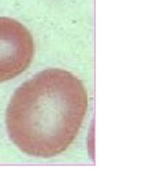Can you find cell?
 Returning a JSON list of instances; mask_svg holds the SVG:
<instances>
[{
  "mask_svg": "<svg viewBox=\"0 0 164 185\" xmlns=\"http://www.w3.org/2000/svg\"><path fill=\"white\" fill-rule=\"evenodd\" d=\"M87 111L81 80L62 69H48L22 84L7 107L11 141L25 154L52 158L77 137Z\"/></svg>",
  "mask_w": 164,
  "mask_h": 185,
  "instance_id": "6da1fadb",
  "label": "cell"
},
{
  "mask_svg": "<svg viewBox=\"0 0 164 185\" xmlns=\"http://www.w3.org/2000/svg\"><path fill=\"white\" fill-rule=\"evenodd\" d=\"M34 41L18 21L0 17V82L15 78L30 66Z\"/></svg>",
  "mask_w": 164,
  "mask_h": 185,
  "instance_id": "7a4b0ae2",
  "label": "cell"
}]
</instances>
